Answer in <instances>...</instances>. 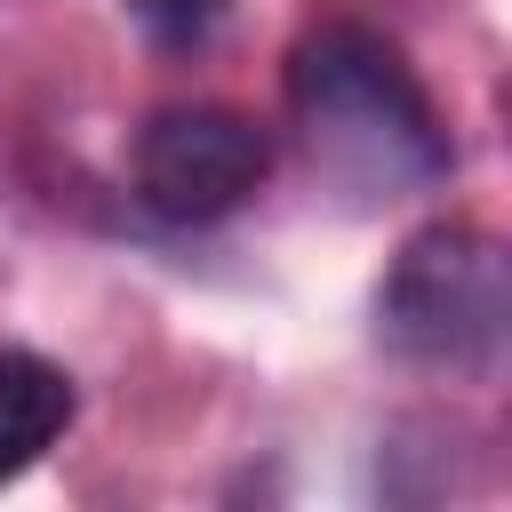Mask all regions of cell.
Listing matches in <instances>:
<instances>
[{
	"label": "cell",
	"instance_id": "7a4b0ae2",
	"mask_svg": "<svg viewBox=\"0 0 512 512\" xmlns=\"http://www.w3.org/2000/svg\"><path fill=\"white\" fill-rule=\"evenodd\" d=\"M504 320L512 272L504 240L480 224H424L376 288V336L440 376H488L504 360Z\"/></svg>",
	"mask_w": 512,
	"mask_h": 512
},
{
	"label": "cell",
	"instance_id": "277c9868",
	"mask_svg": "<svg viewBox=\"0 0 512 512\" xmlns=\"http://www.w3.org/2000/svg\"><path fill=\"white\" fill-rule=\"evenodd\" d=\"M72 424V376L40 352H0V488L40 464Z\"/></svg>",
	"mask_w": 512,
	"mask_h": 512
},
{
	"label": "cell",
	"instance_id": "3957f363",
	"mask_svg": "<svg viewBox=\"0 0 512 512\" xmlns=\"http://www.w3.org/2000/svg\"><path fill=\"white\" fill-rule=\"evenodd\" d=\"M128 168H136V200L160 224H216L264 184L272 136L232 104H160L136 128Z\"/></svg>",
	"mask_w": 512,
	"mask_h": 512
},
{
	"label": "cell",
	"instance_id": "5b68a950",
	"mask_svg": "<svg viewBox=\"0 0 512 512\" xmlns=\"http://www.w3.org/2000/svg\"><path fill=\"white\" fill-rule=\"evenodd\" d=\"M224 8L232 0H128V16L144 24V40H160V48H200L224 24Z\"/></svg>",
	"mask_w": 512,
	"mask_h": 512
},
{
	"label": "cell",
	"instance_id": "6da1fadb",
	"mask_svg": "<svg viewBox=\"0 0 512 512\" xmlns=\"http://www.w3.org/2000/svg\"><path fill=\"white\" fill-rule=\"evenodd\" d=\"M288 112L312 168L360 208L408 200L448 176V128L424 80L368 24H320L288 56Z\"/></svg>",
	"mask_w": 512,
	"mask_h": 512
}]
</instances>
